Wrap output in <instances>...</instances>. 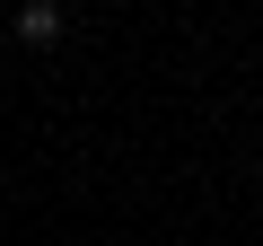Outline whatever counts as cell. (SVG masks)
Instances as JSON below:
<instances>
[{"label":"cell","instance_id":"obj_1","mask_svg":"<svg viewBox=\"0 0 263 246\" xmlns=\"http://www.w3.org/2000/svg\"><path fill=\"white\" fill-rule=\"evenodd\" d=\"M62 0H18V44H62Z\"/></svg>","mask_w":263,"mask_h":246}]
</instances>
